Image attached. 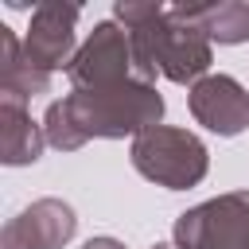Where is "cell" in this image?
Returning a JSON list of instances; mask_svg holds the SVG:
<instances>
[{"instance_id": "cell-2", "label": "cell", "mask_w": 249, "mask_h": 249, "mask_svg": "<svg viewBox=\"0 0 249 249\" xmlns=\"http://www.w3.org/2000/svg\"><path fill=\"white\" fill-rule=\"evenodd\" d=\"M113 19L128 31L132 43V58H136V74L144 82H156V74H163L167 82H198L206 78L214 51H210V35L195 16V4H117Z\"/></svg>"}, {"instance_id": "cell-11", "label": "cell", "mask_w": 249, "mask_h": 249, "mask_svg": "<svg viewBox=\"0 0 249 249\" xmlns=\"http://www.w3.org/2000/svg\"><path fill=\"white\" fill-rule=\"evenodd\" d=\"M198 23L206 27L210 43L233 47V43H249V4L241 0H222V4H195Z\"/></svg>"}, {"instance_id": "cell-3", "label": "cell", "mask_w": 249, "mask_h": 249, "mask_svg": "<svg viewBox=\"0 0 249 249\" xmlns=\"http://www.w3.org/2000/svg\"><path fill=\"white\" fill-rule=\"evenodd\" d=\"M128 160L148 183L167 187V191H191L210 171L206 144L195 132L175 128V124H156V128L140 132L128 148Z\"/></svg>"}, {"instance_id": "cell-7", "label": "cell", "mask_w": 249, "mask_h": 249, "mask_svg": "<svg viewBox=\"0 0 249 249\" xmlns=\"http://www.w3.org/2000/svg\"><path fill=\"white\" fill-rule=\"evenodd\" d=\"M187 105H191V117L218 136H237L249 128V89L230 74L198 78L187 93Z\"/></svg>"}, {"instance_id": "cell-10", "label": "cell", "mask_w": 249, "mask_h": 249, "mask_svg": "<svg viewBox=\"0 0 249 249\" xmlns=\"http://www.w3.org/2000/svg\"><path fill=\"white\" fill-rule=\"evenodd\" d=\"M47 89H51V74L35 70L23 54V39H16V31L0 23V97L31 101Z\"/></svg>"}, {"instance_id": "cell-1", "label": "cell", "mask_w": 249, "mask_h": 249, "mask_svg": "<svg viewBox=\"0 0 249 249\" xmlns=\"http://www.w3.org/2000/svg\"><path fill=\"white\" fill-rule=\"evenodd\" d=\"M163 117V97L156 82L128 78L121 86H97V89H70L66 97L47 105L43 132L47 144L58 152H78L89 140H121L140 136L156 128Z\"/></svg>"}, {"instance_id": "cell-8", "label": "cell", "mask_w": 249, "mask_h": 249, "mask_svg": "<svg viewBox=\"0 0 249 249\" xmlns=\"http://www.w3.org/2000/svg\"><path fill=\"white\" fill-rule=\"evenodd\" d=\"M78 230V214L62 198H35L0 233V249H62Z\"/></svg>"}, {"instance_id": "cell-5", "label": "cell", "mask_w": 249, "mask_h": 249, "mask_svg": "<svg viewBox=\"0 0 249 249\" xmlns=\"http://www.w3.org/2000/svg\"><path fill=\"white\" fill-rule=\"evenodd\" d=\"M66 78H70V89H97V86H121L128 78H140L128 31L117 19H101L89 31V39L78 47Z\"/></svg>"}, {"instance_id": "cell-12", "label": "cell", "mask_w": 249, "mask_h": 249, "mask_svg": "<svg viewBox=\"0 0 249 249\" xmlns=\"http://www.w3.org/2000/svg\"><path fill=\"white\" fill-rule=\"evenodd\" d=\"M82 249H124V245H121L117 237H89Z\"/></svg>"}, {"instance_id": "cell-13", "label": "cell", "mask_w": 249, "mask_h": 249, "mask_svg": "<svg viewBox=\"0 0 249 249\" xmlns=\"http://www.w3.org/2000/svg\"><path fill=\"white\" fill-rule=\"evenodd\" d=\"M148 249H167V245H160V241H156V245H148Z\"/></svg>"}, {"instance_id": "cell-4", "label": "cell", "mask_w": 249, "mask_h": 249, "mask_svg": "<svg viewBox=\"0 0 249 249\" xmlns=\"http://www.w3.org/2000/svg\"><path fill=\"white\" fill-rule=\"evenodd\" d=\"M175 249H249V191H230L183 210L171 226Z\"/></svg>"}, {"instance_id": "cell-9", "label": "cell", "mask_w": 249, "mask_h": 249, "mask_svg": "<svg viewBox=\"0 0 249 249\" xmlns=\"http://www.w3.org/2000/svg\"><path fill=\"white\" fill-rule=\"evenodd\" d=\"M43 144H47V132L43 124L31 121L27 101L0 97V160L8 167H27L43 156Z\"/></svg>"}, {"instance_id": "cell-6", "label": "cell", "mask_w": 249, "mask_h": 249, "mask_svg": "<svg viewBox=\"0 0 249 249\" xmlns=\"http://www.w3.org/2000/svg\"><path fill=\"white\" fill-rule=\"evenodd\" d=\"M78 8L62 4V0H43L31 12L27 35H23V54L35 70L54 74V70H70L78 47H74V27H78Z\"/></svg>"}]
</instances>
